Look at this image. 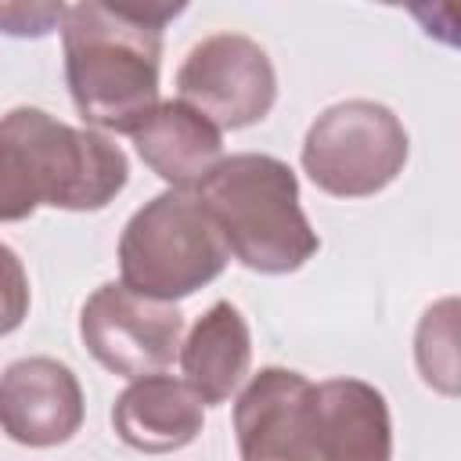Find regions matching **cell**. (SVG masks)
Segmentation results:
<instances>
[{
  "label": "cell",
  "instance_id": "obj_1",
  "mask_svg": "<svg viewBox=\"0 0 461 461\" xmlns=\"http://www.w3.org/2000/svg\"><path fill=\"white\" fill-rule=\"evenodd\" d=\"M180 4H72L61 18L65 76L79 115L112 133H133L158 104L162 25Z\"/></svg>",
  "mask_w": 461,
  "mask_h": 461
},
{
  "label": "cell",
  "instance_id": "obj_2",
  "mask_svg": "<svg viewBox=\"0 0 461 461\" xmlns=\"http://www.w3.org/2000/svg\"><path fill=\"white\" fill-rule=\"evenodd\" d=\"M126 173V155L97 130H76L40 108H11L0 119V220H25L40 205L104 209Z\"/></svg>",
  "mask_w": 461,
  "mask_h": 461
},
{
  "label": "cell",
  "instance_id": "obj_3",
  "mask_svg": "<svg viewBox=\"0 0 461 461\" xmlns=\"http://www.w3.org/2000/svg\"><path fill=\"white\" fill-rule=\"evenodd\" d=\"M227 252L259 274H292L317 252L295 173L274 155H230L198 187Z\"/></svg>",
  "mask_w": 461,
  "mask_h": 461
},
{
  "label": "cell",
  "instance_id": "obj_4",
  "mask_svg": "<svg viewBox=\"0 0 461 461\" xmlns=\"http://www.w3.org/2000/svg\"><path fill=\"white\" fill-rule=\"evenodd\" d=\"M230 252L198 202L187 191H166L137 209L119 238V270L122 285L137 295L173 303L227 267Z\"/></svg>",
  "mask_w": 461,
  "mask_h": 461
},
{
  "label": "cell",
  "instance_id": "obj_5",
  "mask_svg": "<svg viewBox=\"0 0 461 461\" xmlns=\"http://www.w3.org/2000/svg\"><path fill=\"white\" fill-rule=\"evenodd\" d=\"M407 162V130L378 101L324 108L303 140V169L335 198H367L396 180Z\"/></svg>",
  "mask_w": 461,
  "mask_h": 461
},
{
  "label": "cell",
  "instance_id": "obj_6",
  "mask_svg": "<svg viewBox=\"0 0 461 461\" xmlns=\"http://www.w3.org/2000/svg\"><path fill=\"white\" fill-rule=\"evenodd\" d=\"M184 317L173 303L130 292L122 281L101 285L79 310V339L90 357L122 378L162 375L180 353Z\"/></svg>",
  "mask_w": 461,
  "mask_h": 461
},
{
  "label": "cell",
  "instance_id": "obj_7",
  "mask_svg": "<svg viewBox=\"0 0 461 461\" xmlns=\"http://www.w3.org/2000/svg\"><path fill=\"white\" fill-rule=\"evenodd\" d=\"M176 90L216 130H241L267 119L277 97V76L256 40L216 32L191 47L176 72Z\"/></svg>",
  "mask_w": 461,
  "mask_h": 461
},
{
  "label": "cell",
  "instance_id": "obj_8",
  "mask_svg": "<svg viewBox=\"0 0 461 461\" xmlns=\"http://www.w3.org/2000/svg\"><path fill=\"white\" fill-rule=\"evenodd\" d=\"M241 461H321L313 439V385L288 367H263L234 403Z\"/></svg>",
  "mask_w": 461,
  "mask_h": 461
},
{
  "label": "cell",
  "instance_id": "obj_9",
  "mask_svg": "<svg viewBox=\"0 0 461 461\" xmlns=\"http://www.w3.org/2000/svg\"><path fill=\"white\" fill-rule=\"evenodd\" d=\"M83 425V389L50 357H25L0 375V429L22 447H58Z\"/></svg>",
  "mask_w": 461,
  "mask_h": 461
},
{
  "label": "cell",
  "instance_id": "obj_10",
  "mask_svg": "<svg viewBox=\"0 0 461 461\" xmlns=\"http://www.w3.org/2000/svg\"><path fill=\"white\" fill-rule=\"evenodd\" d=\"M313 439L321 461H389L393 429L385 396L360 378L313 385Z\"/></svg>",
  "mask_w": 461,
  "mask_h": 461
},
{
  "label": "cell",
  "instance_id": "obj_11",
  "mask_svg": "<svg viewBox=\"0 0 461 461\" xmlns=\"http://www.w3.org/2000/svg\"><path fill=\"white\" fill-rule=\"evenodd\" d=\"M130 137L144 166L173 191H198L223 162L220 130L184 101H158Z\"/></svg>",
  "mask_w": 461,
  "mask_h": 461
},
{
  "label": "cell",
  "instance_id": "obj_12",
  "mask_svg": "<svg viewBox=\"0 0 461 461\" xmlns=\"http://www.w3.org/2000/svg\"><path fill=\"white\" fill-rule=\"evenodd\" d=\"M202 407L205 403L187 382L173 375H144L119 393L112 425L119 439L140 454H173L202 432Z\"/></svg>",
  "mask_w": 461,
  "mask_h": 461
},
{
  "label": "cell",
  "instance_id": "obj_13",
  "mask_svg": "<svg viewBox=\"0 0 461 461\" xmlns=\"http://www.w3.org/2000/svg\"><path fill=\"white\" fill-rule=\"evenodd\" d=\"M249 357H252L249 324L230 303H212L180 342L184 382L209 407L223 403L234 393V385L249 371Z\"/></svg>",
  "mask_w": 461,
  "mask_h": 461
},
{
  "label": "cell",
  "instance_id": "obj_14",
  "mask_svg": "<svg viewBox=\"0 0 461 461\" xmlns=\"http://www.w3.org/2000/svg\"><path fill=\"white\" fill-rule=\"evenodd\" d=\"M457 303L443 299L436 306H429V313L418 324V371L421 378L454 396L457 393Z\"/></svg>",
  "mask_w": 461,
  "mask_h": 461
},
{
  "label": "cell",
  "instance_id": "obj_15",
  "mask_svg": "<svg viewBox=\"0 0 461 461\" xmlns=\"http://www.w3.org/2000/svg\"><path fill=\"white\" fill-rule=\"evenodd\" d=\"M29 313V277L22 259L0 245V335H11Z\"/></svg>",
  "mask_w": 461,
  "mask_h": 461
},
{
  "label": "cell",
  "instance_id": "obj_16",
  "mask_svg": "<svg viewBox=\"0 0 461 461\" xmlns=\"http://www.w3.org/2000/svg\"><path fill=\"white\" fill-rule=\"evenodd\" d=\"M61 18L65 4H0V32L7 36H47Z\"/></svg>",
  "mask_w": 461,
  "mask_h": 461
}]
</instances>
